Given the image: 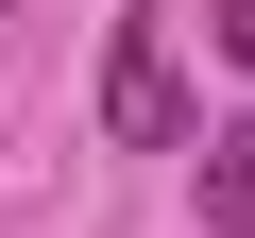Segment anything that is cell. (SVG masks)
<instances>
[{
  "label": "cell",
  "mask_w": 255,
  "mask_h": 238,
  "mask_svg": "<svg viewBox=\"0 0 255 238\" xmlns=\"http://www.w3.org/2000/svg\"><path fill=\"white\" fill-rule=\"evenodd\" d=\"M102 136H136V153H170V136H187V68H170V34H153V17H119V51H102Z\"/></svg>",
  "instance_id": "6da1fadb"
},
{
  "label": "cell",
  "mask_w": 255,
  "mask_h": 238,
  "mask_svg": "<svg viewBox=\"0 0 255 238\" xmlns=\"http://www.w3.org/2000/svg\"><path fill=\"white\" fill-rule=\"evenodd\" d=\"M204 221H221V238H255V119L204 153Z\"/></svg>",
  "instance_id": "7a4b0ae2"
}]
</instances>
